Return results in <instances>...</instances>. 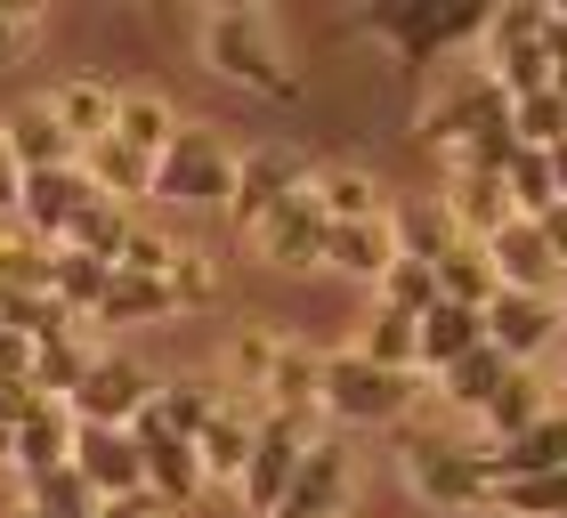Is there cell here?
Listing matches in <instances>:
<instances>
[{
    "label": "cell",
    "mask_w": 567,
    "mask_h": 518,
    "mask_svg": "<svg viewBox=\"0 0 567 518\" xmlns=\"http://www.w3.org/2000/svg\"><path fill=\"white\" fill-rule=\"evenodd\" d=\"M178 317V300H171V283H154V276H106V292H97L90 308V324H171Z\"/></svg>",
    "instance_id": "obj_30"
},
{
    "label": "cell",
    "mask_w": 567,
    "mask_h": 518,
    "mask_svg": "<svg viewBox=\"0 0 567 518\" xmlns=\"http://www.w3.org/2000/svg\"><path fill=\"white\" fill-rule=\"evenodd\" d=\"M551 388H559V397H551V405H567V341H559V381H551Z\"/></svg>",
    "instance_id": "obj_56"
},
{
    "label": "cell",
    "mask_w": 567,
    "mask_h": 518,
    "mask_svg": "<svg viewBox=\"0 0 567 518\" xmlns=\"http://www.w3.org/2000/svg\"><path fill=\"white\" fill-rule=\"evenodd\" d=\"M544 24L551 9L544 0H503V9H486V73H495V90L503 97H535V90H551V49H544Z\"/></svg>",
    "instance_id": "obj_5"
},
{
    "label": "cell",
    "mask_w": 567,
    "mask_h": 518,
    "mask_svg": "<svg viewBox=\"0 0 567 518\" xmlns=\"http://www.w3.org/2000/svg\"><path fill=\"white\" fill-rule=\"evenodd\" d=\"M511 138L527 154H551L567 138V97L559 90H535V97H511Z\"/></svg>",
    "instance_id": "obj_42"
},
{
    "label": "cell",
    "mask_w": 567,
    "mask_h": 518,
    "mask_svg": "<svg viewBox=\"0 0 567 518\" xmlns=\"http://www.w3.org/2000/svg\"><path fill=\"white\" fill-rule=\"evenodd\" d=\"M300 187H308V154H300V146H284V138L244 146V154H236V195H227V219L251 236V227H260L284 195H300Z\"/></svg>",
    "instance_id": "obj_11"
},
{
    "label": "cell",
    "mask_w": 567,
    "mask_h": 518,
    "mask_svg": "<svg viewBox=\"0 0 567 518\" xmlns=\"http://www.w3.org/2000/svg\"><path fill=\"white\" fill-rule=\"evenodd\" d=\"M82 178H90L106 203H122V211H131L138 195H154V163H146V154H131L122 138H97V146L82 154Z\"/></svg>",
    "instance_id": "obj_32"
},
{
    "label": "cell",
    "mask_w": 567,
    "mask_h": 518,
    "mask_svg": "<svg viewBox=\"0 0 567 518\" xmlns=\"http://www.w3.org/2000/svg\"><path fill=\"white\" fill-rule=\"evenodd\" d=\"M486 341L478 308H454V300H430V317H414V373H446L454 356H471Z\"/></svg>",
    "instance_id": "obj_24"
},
{
    "label": "cell",
    "mask_w": 567,
    "mask_h": 518,
    "mask_svg": "<svg viewBox=\"0 0 567 518\" xmlns=\"http://www.w3.org/2000/svg\"><path fill=\"white\" fill-rule=\"evenodd\" d=\"M114 97H122V90L106 82V73H65V82H49L41 106H49V122L73 138V154H90V146L114 130Z\"/></svg>",
    "instance_id": "obj_19"
},
{
    "label": "cell",
    "mask_w": 567,
    "mask_h": 518,
    "mask_svg": "<svg viewBox=\"0 0 567 518\" xmlns=\"http://www.w3.org/2000/svg\"><path fill=\"white\" fill-rule=\"evenodd\" d=\"M131 211H122V203H106V195H90L82 211H73V227H65V251H82V259H122V244H131Z\"/></svg>",
    "instance_id": "obj_36"
},
{
    "label": "cell",
    "mask_w": 567,
    "mask_h": 518,
    "mask_svg": "<svg viewBox=\"0 0 567 518\" xmlns=\"http://www.w3.org/2000/svg\"><path fill=\"white\" fill-rule=\"evenodd\" d=\"M90 195H97V187L82 178V163H65V170H33V178L17 187V227H24V236H33L41 251H58V244H65V227H73V211H82Z\"/></svg>",
    "instance_id": "obj_17"
},
{
    "label": "cell",
    "mask_w": 567,
    "mask_h": 518,
    "mask_svg": "<svg viewBox=\"0 0 567 518\" xmlns=\"http://www.w3.org/2000/svg\"><path fill=\"white\" fill-rule=\"evenodd\" d=\"M308 178H317V170H308ZM324 236H332V219L317 211V195L300 187V195H284L276 211L251 227V251H260L268 268H324Z\"/></svg>",
    "instance_id": "obj_15"
},
{
    "label": "cell",
    "mask_w": 567,
    "mask_h": 518,
    "mask_svg": "<svg viewBox=\"0 0 567 518\" xmlns=\"http://www.w3.org/2000/svg\"><path fill=\"white\" fill-rule=\"evenodd\" d=\"M0 292H49V251L33 236L0 244Z\"/></svg>",
    "instance_id": "obj_49"
},
{
    "label": "cell",
    "mask_w": 567,
    "mask_h": 518,
    "mask_svg": "<svg viewBox=\"0 0 567 518\" xmlns=\"http://www.w3.org/2000/svg\"><path fill=\"white\" fill-rule=\"evenodd\" d=\"M154 413H163L178 437H195V429L219 413V381H203V373H187V381H154Z\"/></svg>",
    "instance_id": "obj_41"
},
{
    "label": "cell",
    "mask_w": 567,
    "mask_h": 518,
    "mask_svg": "<svg viewBox=\"0 0 567 518\" xmlns=\"http://www.w3.org/2000/svg\"><path fill=\"white\" fill-rule=\"evenodd\" d=\"M9 454H17V429H9V422H0V470H9Z\"/></svg>",
    "instance_id": "obj_55"
},
{
    "label": "cell",
    "mask_w": 567,
    "mask_h": 518,
    "mask_svg": "<svg viewBox=\"0 0 567 518\" xmlns=\"http://www.w3.org/2000/svg\"><path fill=\"white\" fill-rule=\"evenodd\" d=\"M97 510H106V503L90 495V478L73 470V462H65V470H49V478H33V486H24V518H97Z\"/></svg>",
    "instance_id": "obj_38"
},
{
    "label": "cell",
    "mask_w": 567,
    "mask_h": 518,
    "mask_svg": "<svg viewBox=\"0 0 567 518\" xmlns=\"http://www.w3.org/2000/svg\"><path fill=\"white\" fill-rule=\"evenodd\" d=\"M390 244H398V259H422L430 268V259L454 244V227H446V211H437L430 195H398L390 203Z\"/></svg>",
    "instance_id": "obj_35"
},
{
    "label": "cell",
    "mask_w": 567,
    "mask_h": 518,
    "mask_svg": "<svg viewBox=\"0 0 567 518\" xmlns=\"http://www.w3.org/2000/svg\"><path fill=\"white\" fill-rule=\"evenodd\" d=\"M398 478L414 486V503L437 510V518H471L495 503V478H486V446L471 437H437V429H414L398 446Z\"/></svg>",
    "instance_id": "obj_2"
},
{
    "label": "cell",
    "mask_w": 567,
    "mask_h": 518,
    "mask_svg": "<svg viewBox=\"0 0 567 518\" xmlns=\"http://www.w3.org/2000/svg\"><path fill=\"white\" fill-rule=\"evenodd\" d=\"M471 518H495V510H471Z\"/></svg>",
    "instance_id": "obj_58"
},
{
    "label": "cell",
    "mask_w": 567,
    "mask_h": 518,
    "mask_svg": "<svg viewBox=\"0 0 567 518\" xmlns=\"http://www.w3.org/2000/svg\"><path fill=\"white\" fill-rule=\"evenodd\" d=\"M0 146H9V163H17V178L82 163V154H73V138H65L58 122H49V106H41V97H24V106H9V114H0Z\"/></svg>",
    "instance_id": "obj_20"
},
{
    "label": "cell",
    "mask_w": 567,
    "mask_h": 518,
    "mask_svg": "<svg viewBox=\"0 0 567 518\" xmlns=\"http://www.w3.org/2000/svg\"><path fill=\"white\" fill-rule=\"evenodd\" d=\"M478 251H486V268H495L503 292H544V300H559L567 268L551 259V244H544V227H535V219H503Z\"/></svg>",
    "instance_id": "obj_16"
},
{
    "label": "cell",
    "mask_w": 567,
    "mask_h": 518,
    "mask_svg": "<svg viewBox=\"0 0 567 518\" xmlns=\"http://www.w3.org/2000/svg\"><path fill=\"white\" fill-rule=\"evenodd\" d=\"M365 33H390V41H398V65L422 73L430 58H446L454 41H478V33H486V9H437V0H405V9H365Z\"/></svg>",
    "instance_id": "obj_9"
},
{
    "label": "cell",
    "mask_w": 567,
    "mask_h": 518,
    "mask_svg": "<svg viewBox=\"0 0 567 518\" xmlns=\"http://www.w3.org/2000/svg\"><path fill=\"white\" fill-rule=\"evenodd\" d=\"M544 405H551V381L535 373V365H511L503 388H495V397H486V413H478V422H486V446H511V437H519Z\"/></svg>",
    "instance_id": "obj_29"
},
{
    "label": "cell",
    "mask_w": 567,
    "mask_h": 518,
    "mask_svg": "<svg viewBox=\"0 0 567 518\" xmlns=\"http://www.w3.org/2000/svg\"><path fill=\"white\" fill-rule=\"evenodd\" d=\"M430 300H437V276L422 259H390V276L373 283V308H390V317H430Z\"/></svg>",
    "instance_id": "obj_45"
},
{
    "label": "cell",
    "mask_w": 567,
    "mask_h": 518,
    "mask_svg": "<svg viewBox=\"0 0 567 518\" xmlns=\"http://www.w3.org/2000/svg\"><path fill=\"white\" fill-rule=\"evenodd\" d=\"M203 65L236 90H260L276 106H300V73L276 49V17L268 9H212L203 17Z\"/></svg>",
    "instance_id": "obj_1"
},
{
    "label": "cell",
    "mask_w": 567,
    "mask_h": 518,
    "mask_svg": "<svg viewBox=\"0 0 567 518\" xmlns=\"http://www.w3.org/2000/svg\"><path fill=\"white\" fill-rule=\"evenodd\" d=\"M535 227H544V244H551V259H559V268H567V203H551V211H544V219H535Z\"/></svg>",
    "instance_id": "obj_51"
},
{
    "label": "cell",
    "mask_w": 567,
    "mask_h": 518,
    "mask_svg": "<svg viewBox=\"0 0 567 518\" xmlns=\"http://www.w3.org/2000/svg\"><path fill=\"white\" fill-rule=\"evenodd\" d=\"M544 470H567V405H544L511 446H486V478L495 486H519V478H544Z\"/></svg>",
    "instance_id": "obj_18"
},
{
    "label": "cell",
    "mask_w": 567,
    "mask_h": 518,
    "mask_svg": "<svg viewBox=\"0 0 567 518\" xmlns=\"http://www.w3.org/2000/svg\"><path fill=\"white\" fill-rule=\"evenodd\" d=\"M495 518H567V470H544V478H519V486H495Z\"/></svg>",
    "instance_id": "obj_43"
},
{
    "label": "cell",
    "mask_w": 567,
    "mask_h": 518,
    "mask_svg": "<svg viewBox=\"0 0 567 518\" xmlns=\"http://www.w3.org/2000/svg\"><path fill=\"white\" fill-rule=\"evenodd\" d=\"M146 405H154V373L131 349H90V365L73 381V397H65V413L90 422V429H131Z\"/></svg>",
    "instance_id": "obj_7"
},
{
    "label": "cell",
    "mask_w": 567,
    "mask_h": 518,
    "mask_svg": "<svg viewBox=\"0 0 567 518\" xmlns=\"http://www.w3.org/2000/svg\"><path fill=\"white\" fill-rule=\"evenodd\" d=\"M17 187H24V178H17V163H9V146H0V219H17Z\"/></svg>",
    "instance_id": "obj_52"
},
{
    "label": "cell",
    "mask_w": 567,
    "mask_h": 518,
    "mask_svg": "<svg viewBox=\"0 0 567 518\" xmlns=\"http://www.w3.org/2000/svg\"><path fill=\"white\" fill-rule=\"evenodd\" d=\"M349 495H357V454L341 446V437H317V446L300 454V470H292V486L276 495L268 518H341Z\"/></svg>",
    "instance_id": "obj_13"
},
{
    "label": "cell",
    "mask_w": 567,
    "mask_h": 518,
    "mask_svg": "<svg viewBox=\"0 0 567 518\" xmlns=\"http://www.w3.org/2000/svg\"><path fill=\"white\" fill-rule=\"evenodd\" d=\"M106 276H114L106 259H82V251H65V244L49 251V300H58L73 324H90V308H97V292H106Z\"/></svg>",
    "instance_id": "obj_37"
},
{
    "label": "cell",
    "mask_w": 567,
    "mask_h": 518,
    "mask_svg": "<svg viewBox=\"0 0 567 518\" xmlns=\"http://www.w3.org/2000/svg\"><path fill=\"white\" fill-rule=\"evenodd\" d=\"M106 138H122L131 154H146V163H163V146L178 138L171 97H163V90H122V97H114V130H106Z\"/></svg>",
    "instance_id": "obj_28"
},
{
    "label": "cell",
    "mask_w": 567,
    "mask_h": 518,
    "mask_svg": "<svg viewBox=\"0 0 567 518\" xmlns=\"http://www.w3.org/2000/svg\"><path fill=\"white\" fill-rule=\"evenodd\" d=\"M503 122H511V97L495 90V73H486V65H446V73H437V90L422 97V114H414L422 146H437V154L471 146L478 130H503Z\"/></svg>",
    "instance_id": "obj_4"
},
{
    "label": "cell",
    "mask_w": 567,
    "mask_h": 518,
    "mask_svg": "<svg viewBox=\"0 0 567 518\" xmlns=\"http://www.w3.org/2000/svg\"><path fill=\"white\" fill-rule=\"evenodd\" d=\"M154 195L178 203V211H227V195H236V146L219 130H178L163 146V163H154Z\"/></svg>",
    "instance_id": "obj_6"
},
{
    "label": "cell",
    "mask_w": 567,
    "mask_h": 518,
    "mask_svg": "<svg viewBox=\"0 0 567 518\" xmlns=\"http://www.w3.org/2000/svg\"><path fill=\"white\" fill-rule=\"evenodd\" d=\"M544 49H551V65L567 58V9H551V24H544Z\"/></svg>",
    "instance_id": "obj_53"
},
{
    "label": "cell",
    "mask_w": 567,
    "mask_h": 518,
    "mask_svg": "<svg viewBox=\"0 0 567 518\" xmlns=\"http://www.w3.org/2000/svg\"><path fill=\"white\" fill-rule=\"evenodd\" d=\"M503 373H511V365H503V349H486V341H478L471 356H454V365L437 373V397H446L454 413H471V422H478V413H486V397L503 388Z\"/></svg>",
    "instance_id": "obj_34"
},
{
    "label": "cell",
    "mask_w": 567,
    "mask_h": 518,
    "mask_svg": "<svg viewBox=\"0 0 567 518\" xmlns=\"http://www.w3.org/2000/svg\"><path fill=\"white\" fill-rule=\"evenodd\" d=\"M478 324H486V349H503V365H535V356H551L567 341L559 300H544V292H495L478 308Z\"/></svg>",
    "instance_id": "obj_10"
},
{
    "label": "cell",
    "mask_w": 567,
    "mask_h": 518,
    "mask_svg": "<svg viewBox=\"0 0 567 518\" xmlns=\"http://www.w3.org/2000/svg\"><path fill=\"white\" fill-rule=\"evenodd\" d=\"M276 341H284V324L244 317L236 341H227V381H219V397H236V405L260 413V388H268V365H276Z\"/></svg>",
    "instance_id": "obj_25"
},
{
    "label": "cell",
    "mask_w": 567,
    "mask_h": 518,
    "mask_svg": "<svg viewBox=\"0 0 567 518\" xmlns=\"http://www.w3.org/2000/svg\"><path fill=\"white\" fill-rule=\"evenodd\" d=\"M244 462H251V405L219 397V413L195 429V470H203V486H227V495H236Z\"/></svg>",
    "instance_id": "obj_21"
},
{
    "label": "cell",
    "mask_w": 567,
    "mask_h": 518,
    "mask_svg": "<svg viewBox=\"0 0 567 518\" xmlns=\"http://www.w3.org/2000/svg\"><path fill=\"white\" fill-rule=\"evenodd\" d=\"M390 259H398L390 219H357V227H332V236H324V268L349 276V283H381V276H390Z\"/></svg>",
    "instance_id": "obj_27"
},
{
    "label": "cell",
    "mask_w": 567,
    "mask_h": 518,
    "mask_svg": "<svg viewBox=\"0 0 567 518\" xmlns=\"http://www.w3.org/2000/svg\"><path fill=\"white\" fill-rule=\"evenodd\" d=\"M73 470L90 478V495L106 503V510L146 503V470H138L131 429H90V422H73Z\"/></svg>",
    "instance_id": "obj_14"
},
{
    "label": "cell",
    "mask_w": 567,
    "mask_h": 518,
    "mask_svg": "<svg viewBox=\"0 0 567 518\" xmlns=\"http://www.w3.org/2000/svg\"><path fill=\"white\" fill-rule=\"evenodd\" d=\"M544 163H551V187H559V203H567V138H559V146L544 154Z\"/></svg>",
    "instance_id": "obj_54"
},
{
    "label": "cell",
    "mask_w": 567,
    "mask_h": 518,
    "mask_svg": "<svg viewBox=\"0 0 567 518\" xmlns=\"http://www.w3.org/2000/svg\"><path fill=\"white\" fill-rule=\"evenodd\" d=\"M0 381H33V341H17L9 324H0Z\"/></svg>",
    "instance_id": "obj_50"
},
{
    "label": "cell",
    "mask_w": 567,
    "mask_h": 518,
    "mask_svg": "<svg viewBox=\"0 0 567 518\" xmlns=\"http://www.w3.org/2000/svg\"><path fill=\"white\" fill-rule=\"evenodd\" d=\"M90 349H97V341H82V324L58 332V341H41V349H33V388L65 405V397H73V381H82V365H90Z\"/></svg>",
    "instance_id": "obj_39"
},
{
    "label": "cell",
    "mask_w": 567,
    "mask_h": 518,
    "mask_svg": "<svg viewBox=\"0 0 567 518\" xmlns=\"http://www.w3.org/2000/svg\"><path fill=\"white\" fill-rule=\"evenodd\" d=\"M414 397H422V373H381L357 349L317 356V413H332L341 429H390L414 413Z\"/></svg>",
    "instance_id": "obj_3"
},
{
    "label": "cell",
    "mask_w": 567,
    "mask_h": 518,
    "mask_svg": "<svg viewBox=\"0 0 567 518\" xmlns=\"http://www.w3.org/2000/svg\"><path fill=\"white\" fill-rule=\"evenodd\" d=\"M365 365H381V373H414V317H390V308H373L365 317V332L349 341Z\"/></svg>",
    "instance_id": "obj_40"
},
{
    "label": "cell",
    "mask_w": 567,
    "mask_h": 518,
    "mask_svg": "<svg viewBox=\"0 0 567 518\" xmlns=\"http://www.w3.org/2000/svg\"><path fill=\"white\" fill-rule=\"evenodd\" d=\"M260 413H308L317 422V349L284 332L276 341V365H268V388H260Z\"/></svg>",
    "instance_id": "obj_31"
},
{
    "label": "cell",
    "mask_w": 567,
    "mask_h": 518,
    "mask_svg": "<svg viewBox=\"0 0 567 518\" xmlns=\"http://www.w3.org/2000/svg\"><path fill=\"white\" fill-rule=\"evenodd\" d=\"M17 518H24V510H17Z\"/></svg>",
    "instance_id": "obj_59"
},
{
    "label": "cell",
    "mask_w": 567,
    "mask_h": 518,
    "mask_svg": "<svg viewBox=\"0 0 567 518\" xmlns=\"http://www.w3.org/2000/svg\"><path fill=\"white\" fill-rule=\"evenodd\" d=\"M430 276H437V300H454V308H486V300L503 292L495 268H486V251H478V244H462V236L430 259Z\"/></svg>",
    "instance_id": "obj_33"
},
{
    "label": "cell",
    "mask_w": 567,
    "mask_h": 518,
    "mask_svg": "<svg viewBox=\"0 0 567 518\" xmlns=\"http://www.w3.org/2000/svg\"><path fill=\"white\" fill-rule=\"evenodd\" d=\"M308 195H317V211L332 219V227H357V219H390V187H381L373 170H357V163H332V170H317L308 178Z\"/></svg>",
    "instance_id": "obj_23"
},
{
    "label": "cell",
    "mask_w": 567,
    "mask_h": 518,
    "mask_svg": "<svg viewBox=\"0 0 567 518\" xmlns=\"http://www.w3.org/2000/svg\"><path fill=\"white\" fill-rule=\"evenodd\" d=\"M171 259H178V236H163V227H131V244H122L114 268H122V276H154V283H163V276H171Z\"/></svg>",
    "instance_id": "obj_48"
},
{
    "label": "cell",
    "mask_w": 567,
    "mask_h": 518,
    "mask_svg": "<svg viewBox=\"0 0 567 518\" xmlns=\"http://www.w3.org/2000/svg\"><path fill=\"white\" fill-rule=\"evenodd\" d=\"M559 317H567V283H559Z\"/></svg>",
    "instance_id": "obj_57"
},
{
    "label": "cell",
    "mask_w": 567,
    "mask_h": 518,
    "mask_svg": "<svg viewBox=\"0 0 567 518\" xmlns=\"http://www.w3.org/2000/svg\"><path fill=\"white\" fill-rule=\"evenodd\" d=\"M503 195H511V219H544L551 203H559V187H551V163L544 154H511V170H503Z\"/></svg>",
    "instance_id": "obj_44"
},
{
    "label": "cell",
    "mask_w": 567,
    "mask_h": 518,
    "mask_svg": "<svg viewBox=\"0 0 567 518\" xmlns=\"http://www.w3.org/2000/svg\"><path fill=\"white\" fill-rule=\"evenodd\" d=\"M437 211H446V227L462 244H486L495 227L511 219V195H503V178H471V170H446V187L430 195Z\"/></svg>",
    "instance_id": "obj_22"
},
{
    "label": "cell",
    "mask_w": 567,
    "mask_h": 518,
    "mask_svg": "<svg viewBox=\"0 0 567 518\" xmlns=\"http://www.w3.org/2000/svg\"><path fill=\"white\" fill-rule=\"evenodd\" d=\"M41 33H49V17L33 9V0H0V73L33 58V49H41Z\"/></svg>",
    "instance_id": "obj_47"
},
{
    "label": "cell",
    "mask_w": 567,
    "mask_h": 518,
    "mask_svg": "<svg viewBox=\"0 0 567 518\" xmlns=\"http://www.w3.org/2000/svg\"><path fill=\"white\" fill-rule=\"evenodd\" d=\"M131 446H138V470H146V503H163V510H187L203 495V470H195V437H178L163 413H138L131 422Z\"/></svg>",
    "instance_id": "obj_12"
},
{
    "label": "cell",
    "mask_w": 567,
    "mask_h": 518,
    "mask_svg": "<svg viewBox=\"0 0 567 518\" xmlns=\"http://www.w3.org/2000/svg\"><path fill=\"white\" fill-rule=\"evenodd\" d=\"M65 462H73V413L49 397L33 422H17V454H9V470L33 486V478H49V470H65Z\"/></svg>",
    "instance_id": "obj_26"
},
{
    "label": "cell",
    "mask_w": 567,
    "mask_h": 518,
    "mask_svg": "<svg viewBox=\"0 0 567 518\" xmlns=\"http://www.w3.org/2000/svg\"><path fill=\"white\" fill-rule=\"evenodd\" d=\"M308 446H317V422H308V413H251V462H244V478H236V503L251 518H268L276 495L292 486V470H300Z\"/></svg>",
    "instance_id": "obj_8"
},
{
    "label": "cell",
    "mask_w": 567,
    "mask_h": 518,
    "mask_svg": "<svg viewBox=\"0 0 567 518\" xmlns=\"http://www.w3.org/2000/svg\"><path fill=\"white\" fill-rule=\"evenodd\" d=\"M163 283H171L178 308H212V300H219V259L203 251V244H178V259H171Z\"/></svg>",
    "instance_id": "obj_46"
}]
</instances>
